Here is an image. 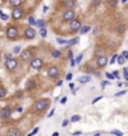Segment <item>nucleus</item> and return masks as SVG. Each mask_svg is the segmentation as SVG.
<instances>
[{"mask_svg": "<svg viewBox=\"0 0 128 136\" xmlns=\"http://www.w3.org/2000/svg\"><path fill=\"white\" fill-rule=\"evenodd\" d=\"M75 18V14H74V12H73L72 9H69V10H67L64 14H63V20L64 21H70V20H73Z\"/></svg>", "mask_w": 128, "mask_h": 136, "instance_id": "obj_7", "label": "nucleus"}, {"mask_svg": "<svg viewBox=\"0 0 128 136\" xmlns=\"http://www.w3.org/2000/svg\"><path fill=\"white\" fill-rule=\"evenodd\" d=\"M67 42L68 40H64V39H59V38L57 39V43H59V44H67Z\"/></svg>", "mask_w": 128, "mask_h": 136, "instance_id": "obj_31", "label": "nucleus"}, {"mask_svg": "<svg viewBox=\"0 0 128 136\" xmlns=\"http://www.w3.org/2000/svg\"><path fill=\"white\" fill-rule=\"evenodd\" d=\"M31 58H33V52L30 49H27V50H24V52L21 53V59L25 61V62L30 61Z\"/></svg>", "mask_w": 128, "mask_h": 136, "instance_id": "obj_10", "label": "nucleus"}, {"mask_svg": "<svg viewBox=\"0 0 128 136\" xmlns=\"http://www.w3.org/2000/svg\"><path fill=\"white\" fill-rule=\"evenodd\" d=\"M112 74L114 76V78H119V73H118V71H114V72L112 73Z\"/></svg>", "mask_w": 128, "mask_h": 136, "instance_id": "obj_33", "label": "nucleus"}, {"mask_svg": "<svg viewBox=\"0 0 128 136\" xmlns=\"http://www.w3.org/2000/svg\"><path fill=\"white\" fill-rule=\"evenodd\" d=\"M78 81L80 83H87V82H89V81H90V77L89 76H82Z\"/></svg>", "mask_w": 128, "mask_h": 136, "instance_id": "obj_13", "label": "nucleus"}, {"mask_svg": "<svg viewBox=\"0 0 128 136\" xmlns=\"http://www.w3.org/2000/svg\"><path fill=\"white\" fill-rule=\"evenodd\" d=\"M82 58H83V54H79V56L75 58V61H74V62H75V63H80V61H82Z\"/></svg>", "mask_w": 128, "mask_h": 136, "instance_id": "obj_28", "label": "nucleus"}, {"mask_svg": "<svg viewBox=\"0 0 128 136\" xmlns=\"http://www.w3.org/2000/svg\"><path fill=\"white\" fill-rule=\"evenodd\" d=\"M1 1H6V0H1Z\"/></svg>", "mask_w": 128, "mask_h": 136, "instance_id": "obj_55", "label": "nucleus"}, {"mask_svg": "<svg viewBox=\"0 0 128 136\" xmlns=\"http://www.w3.org/2000/svg\"><path fill=\"white\" fill-rule=\"evenodd\" d=\"M79 120H80V116L79 115H74V116L72 117L70 121H72V122H77V121H79Z\"/></svg>", "mask_w": 128, "mask_h": 136, "instance_id": "obj_25", "label": "nucleus"}, {"mask_svg": "<svg viewBox=\"0 0 128 136\" xmlns=\"http://www.w3.org/2000/svg\"><path fill=\"white\" fill-rule=\"evenodd\" d=\"M9 135L10 136H19L20 135V131L18 130V128H12V130L9 131Z\"/></svg>", "mask_w": 128, "mask_h": 136, "instance_id": "obj_14", "label": "nucleus"}, {"mask_svg": "<svg viewBox=\"0 0 128 136\" xmlns=\"http://www.w3.org/2000/svg\"><path fill=\"white\" fill-rule=\"evenodd\" d=\"M10 115H12V108H9V107H4L1 110V112H0L1 119H9Z\"/></svg>", "mask_w": 128, "mask_h": 136, "instance_id": "obj_11", "label": "nucleus"}, {"mask_svg": "<svg viewBox=\"0 0 128 136\" xmlns=\"http://www.w3.org/2000/svg\"><path fill=\"white\" fill-rule=\"evenodd\" d=\"M122 3H123V4H124V3H127V0H122Z\"/></svg>", "mask_w": 128, "mask_h": 136, "instance_id": "obj_54", "label": "nucleus"}, {"mask_svg": "<svg viewBox=\"0 0 128 136\" xmlns=\"http://www.w3.org/2000/svg\"><path fill=\"white\" fill-rule=\"evenodd\" d=\"M16 66H18V61L15 58H9V59H6V62H5V67L8 69H10V71L15 69Z\"/></svg>", "mask_w": 128, "mask_h": 136, "instance_id": "obj_3", "label": "nucleus"}, {"mask_svg": "<svg viewBox=\"0 0 128 136\" xmlns=\"http://www.w3.org/2000/svg\"><path fill=\"white\" fill-rule=\"evenodd\" d=\"M35 24L38 25L39 28H44L45 27V21L44 20H38V21H35Z\"/></svg>", "mask_w": 128, "mask_h": 136, "instance_id": "obj_20", "label": "nucleus"}, {"mask_svg": "<svg viewBox=\"0 0 128 136\" xmlns=\"http://www.w3.org/2000/svg\"><path fill=\"white\" fill-rule=\"evenodd\" d=\"M35 30L33 28H27L25 29V32H24V35H25V38L27 39H34L35 38Z\"/></svg>", "mask_w": 128, "mask_h": 136, "instance_id": "obj_9", "label": "nucleus"}, {"mask_svg": "<svg viewBox=\"0 0 128 136\" xmlns=\"http://www.w3.org/2000/svg\"><path fill=\"white\" fill-rule=\"evenodd\" d=\"M67 125H68V120H64L63 121V126H67Z\"/></svg>", "mask_w": 128, "mask_h": 136, "instance_id": "obj_49", "label": "nucleus"}, {"mask_svg": "<svg viewBox=\"0 0 128 136\" xmlns=\"http://www.w3.org/2000/svg\"><path fill=\"white\" fill-rule=\"evenodd\" d=\"M124 93H126V91H122V92H119V93H117V95H116V96H122V95H124Z\"/></svg>", "mask_w": 128, "mask_h": 136, "instance_id": "obj_47", "label": "nucleus"}, {"mask_svg": "<svg viewBox=\"0 0 128 136\" xmlns=\"http://www.w3.org/2000/svg\"><path fill=\"white\" fill-rule=\"evenodd\" d=\"M80 33L82 34H85V33H88L89 30H90V27H88V25H85V27H80Z\"/></svg>", "mask_w": 128, "mask_h": 136, "instance_id": "obj_17", "label": "nucleus"}, {"mask_svg": "<svg viewBox=\"0 0 128 136\" xmlns=\"http://www.w3.org/2000/svg\"><path fill=\"white\" fill-rule=\"evenodd\" d=\"M117 58H118L117 61H118L119 64H124V62H126V58H124L123 56H117Z\"/></svg>", "mask_w": 128, "mask_h": 136, "instance_id": "obj_21", "label": "nucleus"}, {"mask_svg": "<svg viewBox=\"0 0 128 136\" xmlns=\"http://www.w3.org/2000/svg\"><path fill=\"white\" fill-rule=\"evenodd\" d=\"M123 74H124V79L128 81V71H127V68H123Z\"/></svg>", "mask_w": 128, "mask_h": 136, "instance_id": "obj_27", "label": "nucleus"}, {"mask_svg": "<svg viewBox=\"0 0 128 136\" xmlns=\"http://www.w3.org/2000/svg\"><path fill=\"white\" fill-rule=\"evenodd\" d=\"M30 67L34 68V69H40L43 66V61L40 59V58H31L30 59Z\"/></svg>", "mask_w": 128, "mask_h": 136, "instance_id": "obj_4", "label": "nucleus"}, {"mask_svg": "<svg viewBox=\"0 0 128 136\" xmlns=\"http://www.w3.org/2000/svg\"><path fill=\"white\" fill-rule=\"evenodd\" d=\"M18 35H19V32H18V29L12 25V27H9L8 29H6V37H8L9 39L14 40V39L18 38Z\"/></svg>", "mask_w": 128, "mask_h": 136, "instance_id": "obj_2", "label": "nucleus"}, {"mask_svg": "<svg viewBox=\"0 0 128 136\" xmlns=\"http://www.w3.org/2000/svg\"><path fill=\"white\" fill-rule=\"evenodd\" d=\"M64 5H65V8H73V5H74V0H65Z\"/></svg>", "mask_w": 128, "mask_h": 136, "instance_id": "obj_15", "label": "nucleus"}, {"mask_svg": "<svg viewBox=\"0 0 128 136\" xmlns=\"http://www.w3.org/2000/svg\"><path fill=\"white\" fill-rule=\"evenodd\" d=\"M65 102H67V97H62V100H60V103H65Z\"/></svg>", "mask_w": 128, "mask_h": 136, "instance_id": "obj_40", "label": "nucleus"}, {"mask_svg": "<svg viewBox=\"0 0 128 136\" xmlns=\"http://www.w3.org/2000/svg\"><path fill=\"white\" fill-rule=\"evenodd\" d=\"M102 98H103V97H102V96H99V97H97L96 100L93 101V103H96V102H98V101H99V100H102Z\"/></svg>", "mask_w": 128, "mask_h": 136, "instance_id": "obj_41", "label": "nucleus"}, {"mask_svg": "<svg viewBox=\"0 0 128 136\" xmlns=\"http://www.w3.org/2000/svg\"><path fill=\"white\" fill-rule=\"evenodd\" d=\"M80 27H82V24H80V21L78 19H73L70 20V24H69V28H70L72 32H78Z\"/></svg>", "mask_w": 128, "mask_h": 136, "instance_id": "obj_5", "label": "nucleus"}, {"mask_svg": "<svg viewBox=\"0 0 128 136\" xmlns=\"http://www.w3.org/2000/svg\"><path fill=\"white\" fill-rule=\"evenodd\" d=\"M75 64V62H74V59H72V58H70V66H72V67H73V66H74Z\"/></svg>", "mask_w": 128, "mask_h": 136, "instance_id": "obj_48", "label": "nucleus"}, {"mask_svg": "<svg viewBox=\"0 0 128 136\" xmlns=\"http://www.w3.org/2000/svg\"><path fill=\"white\" fill-rule=\"evenodd\" d=\"M38 131H39V127H35L34 130H33V131L30 132V135H35V134H36V132H38Z\"/></svg>", "mask_w": 128, "mask_h": 136, "instance_id": "obj_34", "label": "nucleus"}, {"mask_svg": "<svg viewBox=\"0 0 128 136\" xmlns=\"http://www.w3.org/2000/svg\"><path fill=\"white\" fill-rule=\"evenodd\" d=\"M20 4H21V0H10V5L12 6H20Z\"/></svg>", "mask_w": 128, "mask_h": 136, "instance_id": "obj_16", "label": "nucleus"}, {"mask_svg": "<svg viewBox=\"0 0 128 136\" xmlns=\"http://www.w3.org/2000/svg\"><path fill=\"white\" fill-rule=\"evenodd\" d=\"M48 76L50 77V78H57L58 76H59V69H58L57 67H50L48 68Z\"/></svg>", "mask_w": 128, "mask_h": 136, "instance_id": "obj_8", "label": "nucleus"}, {"mask_svg": "<svg viewBox=\"0 0 128 136\" xmlns=\"http://www.w3.org/2000/svg\"><path fill=\"white\" fill-rule=\"evenodd\" d=\"M0 15H1V19H3V20H8V19H9V16L6 15V14H4L3 12H0Z\"/></svg>", "mask_w": 128, "mask_h": 136, "instance_id": "obj_26", "label": "nucleus"}, {"mask_svg": "<svg viewBox=\"0 0 128 136\" xmlns=\"http://www.w3.org/2000/svg\"><path fill=\"white\" fill-rule=\"evenodd\" d=\"M72 56H73V53H72V50H69V59L72 58Z\"/></svg>", "mask_w": 128, "mask_h": 136, "instance_id": "obj_51", "label": "nucleus"}, {"mask_svg": "<svg viewBox=\"0 0 128 136\" xmlns=\"http://www.w3.org/2000/svg\"><path fill=\"white\" fill-rule=\"evenodd\" d=\"M122 56L124 57V58H126V59H127V58H128V52H127V50H124V52L122 53Z\"/></svg>", "mask_w": 128, "mask_h": 136, "instance_id": "obj_39", "label": "nucleus"}, {"mask_svg": "<svg viewBox=\"0 0 128 136\" xmlns=\"http://www.w3.org/2000/svg\"><path fill=\"white\" fill-rule=\"evenodd\" d=\"M77 43H79V38H74V39H72V40H69V42H67L68 45H73V44H77Z\"/></svg>", "mask_w": 128, "mask_h": 136, "instance_id": "obj_18", "label": "nucleus"}, {"mask_svg": "<svg viewBox=\"0 0 128 136\" xmlns=\"http://www.w3.org/2000/svg\"><path fill=\"white\" fill-rule=\"evenodd\" d=\"M105 64H107V57L99 56L97 58V66H98V67H104Z\"/></svg>", "mask_w": 128, "mask_h": 136, "instance_id": "obj_12", "label": "nucleus"}, {"mask_svg": "<svg viewBox=\"0 0 128 136\" xmlns=\"http://www.w3.org/2000/svg\"><path fill=\"white\" fill-rule=\"evenodd\" d=\"M29 24H30V25H33V24H35V20L33 19V18H29Z\"/></svg>", "mask_w": 128, "mask_h": 136, "instance_id": "obj_37", "label": "nucleus"}, {"mask_svg": "<svg viewBox=\"0 0 128 136\" xmlns=\"http://www.w3.org/2000/svg\"><path fill=\"white\" fill-rule=\"evenodd\" d=\"M72 73H68V74H67V77H65V79H67V81H70L72 79Z\"/></svg>", "mask_w": 128, "mask_h": 136, "instance_id": "obj_36", "label": "nucleus"}, {"mask_svg": "<svg viewBox=\"0 0 128 136\" xmlns=\"http://www.w3.org/2000/svg\"><path fill=\"white\" fill-rule=\"evenodd\" d=\"M117 3H118V0H108V5L112 6V8H114L117 5Z\"/></svg>", "mask_w": 128, "mask_h": 136, "instance_id": "obj_22", "label": "nucleus"}, {"mask_svg": "<svg viewBox=\"0 0 128 136\" xmlns=\"http://www.w3.org/2000/svg\"><path fill=\"white\" fill-rule=\"evenodd\" d=\"M40 35H42L43 37V38H45V37H47V29H45V27L44 28H40Z\"/></svg>", "mask_w": 128, "mask_h": 136, "instance_id": "obj_23", "label": "nucleus"}, {"mask_svg": "<svg viewBox=\"0 0 128 136\" xmlns=\"http://www.w3.org/2000/svg\"><path fill=\"white\" fill-rule=\"evenodd\" d=\"M124 28H126L124 25H122V27H119V32H120V33H123V32H124Z\"/></svg>", "mask_w": 128, "mask_h": 136, "instance_id": "obj_43", "label": "nucleus"}, {"mask_svg": "<svg viewBox=\"0 0 128 136\" xmlns=\"http://www.w3.org/2000/svg\"><path fill=\"white\" fill-rule=\"evenodd\" d=\"M20 50H21V49H20V47L18 45V47H15V48H14V50H13V52L15 53V54H18V53H20Z\"/></svg>", "mask_w": 128, "mask_h": 136, "instance_id": "obj_32", "label": "nucleus"}, {"mask_svg": "<svg viewBox=\"0 0 128 136\" xmlns=\"http://www.w3.org/2000/svg\"><path fill=\"white\" fill-rule=\"evenodd\" d=\"M107 84H109V82H107V81H104V82H102V87H105Z\"/></svg>", "mask_w": 128, "mask_h": 136, "instance_id": "obj_42", "label": "nucleus"}, {"mask_svg": "<svg viewBox=\"0 0 128 136\" xmlns=\"http://www.w3.org/2000/svg\"><path fill=\"white\" fill-rule=\"evenodd\" d=\"M5 96H6V90L4 87H0V98H3Z\"/></svg>", "mask_w": 128, "mask_h": 136, "instance_id": "obj_19", "label": "nucleus"}, {"mask_svg": "<svg viewBox=\"0 0 128 136\" xmlns=\"http://www.w3.org/2000/svg\"><path fill=\"white\" fill-rule=\"evenodd\" d=\"M43 12H44V13H47V12H48V6H47V5H44V6H43Z\"/></svg>", "mask_w": 128, "mask_h": 136, "instance_id": "obj_44", "label": "nucleus"}, {"mask_svg": "<svg viewBox=\"0 0 128 136\" xmlns=\"http://www.w3.org/2000/svg\"><path fill=\"white\" fill-rule=\"evenodd\" d=\"M99 3H101V0H96V1L93 3V5H92V6H96L97 4H99Z\"/></svg>", "mask_w": 128, "mask_h": 136, "instance_id": "obj_45", "label": "nucleus"}, {"mask_svg": "<svg viewBox=\"0 0 128 136\" xmlns=\"http://www.w3.org/2000/svg\"><path fill=\"white\" fill-rule=\"evenodd\" d=\"M116 58H117V54H114V56H113V58L111 59V62H109V63H111V64H113V63L116 62Z\"/></svg>", "mask_w": 128, "mask_h": 136, "instance_id": "obj_35", "label": "nucleus"}, {"mask_svg": "<svg viewBox=\"0 0 128 136\" xmlns=\"http://www.w3.org/2000/svg\"><path fill=\"white\" fill-rule=\"evenodd\" d=\"M53 57H54V58L60 57V52H59V50H54V52H53Z\"/></svg>", "mask_w": 128, "mask_h": 136, "instance_id": "obj_29", "label": "nucleus"}, {"mask_svg": "<svg viewBox=\"0 0 128 136\" xmlns=\"http://www.w3.org/2000/svg\"><path fill=\"white\" fill-rule=\"evenodd\" d=\"M112 134H113V135H122V132H120V131H117V130H114V131H112Z\"/></svg>", "mask_w": 128, "mask_h": 136, "instance_id": "obj_38", "label": "nucleus"}, {"mask_svg": "<svg viewBox=\"0 0 128 136\" xmlns=\"http://www.w3.org/2000/svg\"><path fill=\"white\" fill-rule=\"evenodd\" d=\"M105 77H107L108 79H114V76H113L112 73H108V72L105 73Z\"/></svg>", "mask_w": 128, "mask_h": 136, "instance_id": "obj_30", "label": "nucleus"}, {"mask_svg": "<svg viewBox=\"0 0 128 136\" xmlns=\"http://www.w3.org/2000/svg\"><path fill=\"white\" fill-rule=\"evenodd\" d=\"M34 87H35V84L33 82H28L27 83V88H28V90H34Z\"/></svg>", "mask_w": 128, "mask_h": 136, "instance_id": "obj_24", "label": "nucleus"}, {"mask_svg": "<svg viewBox=\"0 0 128 136\" xmlns=\"http://www.w3.org/2000/svg\"><path fill=\"white\" fill-rule=\"evenodd\" d=\"M49 103H50V101L47 100V98H44V100H39V101L35 102L34 108L36 110V111H44V110H47L49 107Z\"/></svg>", "mask_w": 128, "mask_h": 136, "instance_id": "obj_1", "label": "nucleus"}, {"mask_svg": "<svg viewBox=\"0 0 128 136\" xmlns=\"http://www.w3.org/2000/svg\"><path fill=\"white\" fill-rule=\"evenodd\" d=\"M80 134H82L80 131H75V132H74V135H80Z\"/></svg>", "mask_w": 128, "mask_h": 136, "instance_id": "obj_52", "label": "nucleus"}, {"mask_svg": "<svg viewBox=\"0 0 128 136\" xmlns=\"http://www.w3.org/2000/svg\"><path fill=\"white\" fill-rule=\"evenodd\" d=\"M16 111H18V112H23V108H21V107H18Z\"/></svg>", "mask_w": 128, "mask_h": 136, "instance_id": "obj_50", "label": "nucleus"}, {"mask_svg": "<svg viewBox=\"0 0 128 136\" xmlns=\"http://www.w3.org/2000/svg\"><path fill=\"white\" fill-rule=\"evenodd\" d=\"M21 16H23V9L19 8V6H15L14 10H13V13H12V18L18 20V19H20Z\"/></svg>", "mask_w": 128, "mask_h": 136, "instance_id": "obj_6", "label": "nucleus"}, {"mask_svg": "<svg viewBox=\"0 0 128 136\" xmlns=\"http://www.w3.org/2000/svg\"><path fill=\"white\" fill-rule=\"evenodd\" d=\"M5 58H6V59H9V58H12V54H10V53H6V54H5Z\"/></svg>", "mask_w": 128, "mask_h": 136, "instance_id": "obj_46", "label": "nucleus"}, {"mask_svg": "<svg viewBox=\"0 0 128 136\" xmlns=\"http://www.w3.org/2000/svg\"><path fill=\"white\" fill-rule=\"evenodd\" d=\"M53 113H54V110H52V112L49 113V117H52V116H53Z\"/></svg>", "mask_w": 128, "mask_h": 136, "instance_id": "obj_53", "label": "nucleus"}]
</instances>
